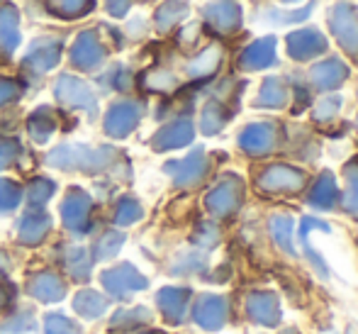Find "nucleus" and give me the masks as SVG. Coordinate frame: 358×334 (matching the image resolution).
I'll return each instance as SVG.
<instances>
[{"instance_id": "f257e3e1", "label": "nucleus", "mask_w": 358, "mask_h": 334, "mask_svg": "<svg viewBox=\"0 0 358 334\" xmlns=\"http://www.w3.org/2000/svg\"><path fill=\"white\" fill-rule=\"evenodd\" d=\"M93 0H52V5L59 10V15H83V10L90 8Z\"/></svg>"}]
</instances>
